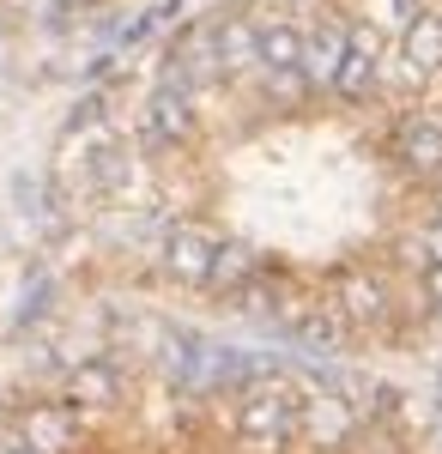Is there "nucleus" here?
Returning a JSON list of instances; mask_svg holds the SVG:
<instances>
[{"label":"nucleus","instance_id":"nucleus-1","mask_svg":"<svg viewBox=\"0 0 442 454\" xmlns=\"http://www.w3.org/2000/svg\"><path fill=\"white\" fill-rule=\"evenodd\" d=\"M297 412H304V400H297L291 387L261 382L249 400H242L237 430H242V442H255V449H279V442L297 430Z\"/></svg>","mask_w":442,"mask_h":454},{"label":"nucleus","instance_id":"nucleus-2","mask_svg":"<svg viewBox=\"0 0 442 454\" xmlns=\"http://www.w3.org/2000/svg\"><path fill=\"white\" fill-rule=\"evenodd\" d=\"M334 309H340V321L375 327V321H388V285L375 273H364V267H345L334 279Z\"/></svg>","mask_w":442,"mask_h":454},{"label":"nucleus","instance_id":"nucleus-3","mask_svg":"<svg viewBox=\"0 0 442 454\" xmlns=\"http://www.w3.org/2000/svg\"><path fill=\"white\" fill-rule=\"evenodd\" d=\"M394 158H400V170H412V176H442V121L406 115V121L394 128Z\"/></svg>","mask_w":442,"mask_h":454},{"label":"nucleus","instance_id":"nucleus-4","mask_svg":"<svg viewBox=\"0 0 442 454\" xmlns=\"http://www.w3.org/2000/svg\"><path fill=\"white\" fill-rule=\"evenodd\" d=\"M345 55H351V31H345V25H321L315 36H304V79H309V91H334Z\"/></svg>","mask_w":442,"mask_h":454},{"label":"nucleus","instance_id":"nucleus-5","mask_svg":"<svg viewBox=\"0 0 442 454\" xmlns=\"http://www.w3.org/2000/svg\"><path fill=\"white\" fill-rule=\"evenodd\" d=\"M212 261H218V237L201 224H182L170 231V273L188 285H212Z\"/></svg>","mask_w":442,"mask_h":454},{"label":"nucleus","instance_id":"nucleus-6","mask_svg":"<svg viewBox=\"0 0 442 454\" xmlns=\"http://www.w3.org/2000/svg\"><path fill=\"white\" fill-rule=\"evenodd\" d=\"M146 134L158 145H176V140L194 134V109H188V91H182V85H164V91L146 104Z\"/></svg>","mask_w":442,"mask_h":454},{"label":"nucleus","instance_id":"nucleus-7","mask_svg":"<svg viewBox=\"0 0 442 454\" xmlns=\"http://www.w3.org/2000/svg\"><path fill=\"white\" fill-rule=\"evenodd\" d=\"M375 55H382V43H375V31H351V55H345L340 79H334V98H345V104H358V98H370L375 85Z\"/></svg>","mask_w":442,"mask_h":454},{"label":"nucleus","instance_id":"nucleus-8","mask_svg":"<svg viewBox=\"0 0 442 454\" xmlns=\"http://www.w3.org/2000/svg\"><path fill=\"white\" fill-rule=\"evenodd\" d=\"M212 55H218V67H225V73L261 67V31L242 25V19H225V25L212 31Z\"/></svg>","mask_w":442,"mask_h":454},{"label":"nucleus","instance_id":"nucleus-9","mask_svg":"<svg viewBox=\"0 0 442 454\" xmlns=\"http://www.w3.org/2000/svg\"><path fill=\"white\" fill-rule=\"evenodd\" d=\"M400 43H406V67L424 79V73L442 67V12H418L406 31H400Z\"/></svg>","mask_w":442,"mask_h":454},{"label":"nucleus","instance_id":"nucleus-10","mask_svg":"<svg viewBox=\"0 0 442 454\" xmlns=\"http://www.w3.org/2000/svg\"><path fill=\"white\" fill-rule=\"evenodd\" d=\"M261 67L267 73H304V31L267 25V31H261Z\"/></svg>","mask_w":442,"mask_h":454},{"label":"nucleus","instance_id":"nucleus-11","mask_svg":"<svg viewBox=\"0 0 442 454\" xmlns=\"http://www.w3.org/2000/svg\"><path fill=\"white\" fill-rule=\"evenodd\" d=\"M25 442H31L36 454H61L73 442V412H55V406L31 412V419H25Z\"/></svg>","mask_w":442,"mask_h":454},{"label":"nucleus","instance_id":"nucleus-12","mask_svg":"<svg viewBox=\"0 0 442 454\" xmlns=\"http://www.w3.org/2000/svg\"><path fill=\"white\" fill-rule=\"evenodd\" d=\"M255 279V254L242 243H218V261H212V285H225V291H242V285Z\"/></svg>","mask_w":442,"mask_h":454},{"label":"nucleus","instance_id":"nucleus-13","mask_svg":"<svg viewBox=\"0 0 442 454\" xmlns=\"http://www.w3.org/2000/svg\"><path fill=\"white\" fill-rule=\"evenodd\" d=\"M73 400H85V406H109V400H115V376H109L103 364L79 370V376H73Z\"/></svg>","mask_w":442,"mask_h":454},{"label":"nucleus","instance_id":"nucleus-14","mask_svg":"<svg viewBox=\"0 0 442 454\" xmlns=\"http://www.w3.org/2000/svg\"><path fill=\"white\" fill-rule=\"evenodd\" d=\"M418 261H424V267H442V218H430V224H424V231H418Z\"/></svg>","mask_w":442,"mask_h":454},{"label":"nucleus","instance_id":"nucleus-15","mask_svg":"<svg viewBox=\"0 0 442 454\" xmlns=\"http://www.w3.org/2000/svg\"><path fill=\"white\" fill-rule=\"evenodd\" d=\"M267 91L279 98V104H291V98H304V91H309V79H304V73H267Z\"/></svg>","mask_w":442,"mask_h":454},{"label":"nucleus","instance_id":"nucleus-16","mask_svg":"<svg viewBox=\"0 0 442 454\" xmlns=\"http://www.w3.org/2000/svg\"><path fill=\"white\" fill-rule=\"evenodd\" d=\"M424 297H430V309H442V267H424Z\"/></svg>","mask_w":442,"mask_h":454},{"label":"nucleus","instance_id":"nucleus-17","mask_svg":"<svg viewBox=\"0 0 442 454\" xmlns=\"http://www.w3.org/2000/svg\"><path fill=\"white\" fill-rule=\"evenodd\" d=\"M0 454H36V449H31V442H12V449H0Z\"/></svg>","mask_w":442,"mask_h":454}]
</instances>
